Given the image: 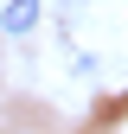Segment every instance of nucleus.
Wrapping results in <instances>:
<instances>
[{
	"instance_id": "obj_1",
	"label": "nucleus",
	"mask_w": 128,
	"mask_h": 134,
	"mask_svg": "<svg viewBox=\"0 0 128 134\" xmlns=\"http://www.w3.org/2000/svg\"><path fill=\"white\" fill-rule=\"evenodd\" d=\"M32 26H39V0H7V7H0V32H7V38H19Z\"/></svg>"
}]
</instances>
